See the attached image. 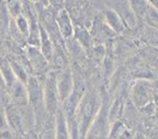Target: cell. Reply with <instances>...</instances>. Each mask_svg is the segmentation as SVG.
Segmentation results:
<instances>
[{
    "label": "cell",
    "instance_id": "obj_1",
    "mask_svg": "<svg viewBox=\"0 0 158 139\" xmlns=\"http://www.w3.org/2000/svg\"><path fill=\"white\" fill-rule=\"evenodd\" d=\"M99 113V99L96 94L91 91H84V95L80 99L78 109L74 115V122L77 125L80 139H85V136L92 125L94 120Z\"/></svg>",
    "mask_w": 158,
    "mask_h": 139
},
{
    "label": "cell",
    "instance_id": "obj_2",
    "mask_svg": "<svg viewBox=\"0 0 158 139\" xmlns=\"http://www.w3.org/2000/svg\"><path fill=\"white\" fill-rule=\"evenodd\" d=\"M43 91V104L47 114L50 116H55V114L60 109V97L56 86V71L49 70L44 77L42 84Z\"/></svg>",
    "mask_w": 158,
    "mask_h": 139
},
{
    "label": "cell",
    "instance_id": "obj_3",
    "mask_svg": "<svg viewBox=\"0 0 158 139\" xmlns=\"http://www.w3.org/2000/svg\"><path fill=\"white\" fill-rule=\"evenodd\" d=\"M153 97L155 88L153 84H151L148 80L139 79L133 84L131 89V99L135 107L143 109L144 107L152 103Z\"/></svg>",
    "mask_w": 158,
    "mask_h": 139
},
{
    "label": "cell",
    "instance_id": "obj_4",
    "mask_svg": "<svg viewBox=\"0 0 158 139\" xmlns=\"http://www.w3.org/2000/svg\"><path fill=\"white\" fill-rule=\"evenodd\" d=\"M56 86H58L60 102L67 99L72 94L73 88H74V77H73V73L69 67L56 71Z\"/></svg>",
    "mask_w": 158,
    "mask_h": 139
},
{
    "label": "cell",
    "instance_id": "obj_5",
    "mask_svg": "<svg viewBox=\"0 0 158 139\" xmlns=\"http://www.w3.org/2000/svg\"><path fill=\"white\" fill-rule=\"evenodd\" d=\"M24 57L29 61L34 76L44 74V73L47 74V72L49 71V62L43 58V55L41 54L39 48L28 46L27 49H25Z\"/></svg>",
    "mask_w": 158,
    "mask_h": 139
},
{
    "label": "cell",
    "instance_id": "obj_6",
    "mask_svg": "<svg viewBox=\"0 0 158 139\" xmlns=\"http://www.w3.org/2000/svg\"><path fill=\"white\" fill-rule=\"evenodd\" d=\"M55 23H56V28L59 31L60 36L64 41L69 40L73 36V22L69 16V11L65 7H61L56 15H55Z\"/></svg>",
    "mask_w": 158,
    "mask_h": 139
},
{
    "label": "cell",
    "instance_id": "obj_7",
    "mask_svg": "<svg viewBox=\"0 0 158 139\" xmlns=\"http://www.w3.org/2000/svg\"><path fill=\"white\" fill-rule=\"evenodd\" d=\"M7 95L11 104H15L17 107H27L29 104L27 85L18 80L7 89Z\"/></svg>",
    "mask_w": 158,
    "mask_h": 139
},
{
    "label": "cell",
    "instance_id": "obj_8",
    "mask_svg": "<svg viewBox=\"0 0 158 139\" xmlns=\"http://www.w3.org/2000/svg\"><path fill=\"white\" fill-rule=\"evenodd\" d=\"M114 5L115 7H110V9H113L118 13V17L123 22L125 27L131 28V29L135 28L138 24V19L129 6V1H116L114 2Z\"/></svg>",
    "mask_w": 158,
    "mask_h": 139
},
{
    "label": "cell",
    "instance_id": "obj_9",
    "mask_svg": "<svg viewBox=\"0 0 158 139\" xmlns=\"http://www.w3.org/2000/svg\"><path fill=\"white\" fill-rule=\"evenodd\" d=\"M4 109H5V115H6L9 127L16 132H23L24 124H23V116H22V112H20L19 107L9 103Z\"/></svg>",
    "mask_w": 158,
    "mask_h": 139
},
{
    "label": "cell",
    "instance_id": "obj_10",
    "mask_svg": "<svg viewBox=\"0 0 158 139\" xmlns=\"http://www.w3.org/2000/svg\"><path fill=\"white\" fill-rule=\"evenodd\" d=\"M54 136L55 139H71L69 124L60 109L54 116Z\"/></svg>",
    "mask_w": 158,
    "mask_h": 139
},
{
    "label": "cell",
    "instance_id": "obj_11",
    "mask_svg": "<svg viewBox=\"0 0 158 139\" xmlns=\"http://www.w3.org/2000/svg\"><path fill=\"white\" fill-rule=\"evenodd\" d=\"M101 16L103 17V19L107 23V25L110 28V30H111L115 35H120V34H122V32L126 30V27H125L123 22L121 20V18L118 17V15L113 10V9H107V10H104Z\"/></svg>",
    "mask_w": 158,
    "mask_h": 139
},
{
    "label": "cell",
    "instance_id": "obj_12",
    "mask_svg": "<svg viewBox=\"0 0 158 139\" xmlns=\"http://www.w3.org/2000/svg\"><path fill=\"white\" fill-rule=\"evenodd\" d=\"M72 37L84 49V52H88L94 46V39L91 37L90 31L80 24L73 27V36Z\"/></svg>",
    "mask_w": 158,
    "mask_h": 139
},
{
    "label": "cell",
    "instance_id": "obj_13",
    "mask_svg": "<svg viewBox=\"0 0 158 139\" xmlns=\"http://www.w3.org/2000/svg\"><path fill=\"white\" fill-rule=\"evenodd\" d=\"M90 35L91 37H98V39H110V37H114L115 34L110 30L107 23L104 22L102 16L96 17L94 23H92V28L90 31Z\"/></svg>",
    "mask_w": 158,
    "mask_h": 139
},
{
    "label": "cell",
    "instance_id": "obj_14",
    "mask_svg": "<svg viewBox=\"0 0 158 139\" xmlns=\"http://www.w3.org/2000/svg\"><path fill=\"white\" fill-rule=\"evenodd\" d=\"M39 30H40V47L39 49L41 54L43 55V58L47 60L48 62H52L53 59V53H54V44L53 41L50 40L48 34L44 31V29L39 24Z\"/></svg>",
    "mask_w": 158,
    "mask_h": 139
},
{
    "label": "cell",
    "instance_id": "obj_15",
    "mask_svg": "<svg viewBox=\"0 0 158 139\" xmlns=\"http://www.w3.org/2000/svg\"><path fill=\"white\" fill-rule=\"evenodd\" d=\"M0 72H1L4 83L6 85V89H9L10 86H12L17 82L16 76H15V73L12 71V67H11L10 65V61L7 60L6 57L0 58Z\"/></svg>",
    "mask_w": 158,
    "mask_h": 139
},
{
    "label": "cell",
    "instance_id": "obj_16",
    "mask_svg": "<svg viewBox=\"0 0 158 139\" xmlns=\"http://www.w3.org/2000/svg\"><path fill=\"white\" fill-rule=\"evenodd\" d=\"M11 22L12 18L6 7V1H0V39L7 36Z\"/></svg>",
    "mask_w": 158,
    "mask_h": 139
},
{
    "label": "cell",
    "instance_id": "obj_17",
    "mask_svg": "<svg viewBox=\"0 0 158 139\" xmlns=\"http://www.w3.org/2000/svg\"><path fill=\"white\" fill-rule=\"evenodd\" d=\"M13 24H15L16 29L20 32V35H23L25 37V40H27V37H28V35L30 32V24L28 19L25 18V16L22 13L20 16H18L17 18L13 19Z\"/></svg>",
    "mask_w": 158,
    "mask_h": 139
},
{
    "label": "cell",
    "instance_id": "obj_18",
    "mask_svg": "<svg viewBox=\"0 0 158 139\" xmlns=\"http://www.w3.org/2000/svg\"><path fill=\"white\" fill-rule=\"evenodd\" d=\"M129 6L132 11L134 12L137 19L138 18H144L145 13L148 9V1H143V0H135V1H129Z\"/></svg>",
    "mask_w": 158,
    "mask_h": 139
},
{
    "label": "cell",
    "instance_id": "obj_19",
    "mask_svg": "<svg viewBox=\"0 0 158 139\" xmlns=\"http://www.w3.org/2000/svg\"><path fill=\"white\" fill-rule=\"evenodd\" d=\"M40 139H55V136H54V116L48 115L43 127L41 129Z\"/></svg>",
    "mask_w": 158,
    "mask_h": 139
},
{
    "label": "cell",
    "instance_id": "obj_20",
    "mask_svg": "<svg viewBox=\"0 0 158 139\" xmlns=\"http://www.w3.org/2000/svg\"><path fill=\"white\" fill-rule=\"evenodd\" d=\"M6 7L11 18L15 19L23 13V1H6Z\"/></svg>",
    "mask_w": 158,
    "mask_h": 139
},
{
    "label": "cell",
    "instance_id": "obj_21",
    "mask_svg": "<svg viewBox=\"0 0 158 139\" xmlns=\"http://www.w3.org/2000/svg\"><path fill=\"white\" fill-rule=\"evenodd\" d=\"M144 19L146 20L148 25H151L153 28H157V9H153L148 5V9L145 13V16H144Z\"/></svg>",
    "mask_w": 158,
    "mask_h": 139
},
{
    "label": "cell",
    "instance_id": "obj_22",
    "mask_svg": "<svg viewBox=\"0 0 158 139\" xmlns=\"http://www.w3.org/2000/svg\"><path fill=\"white\" fill-rule=\"evenodd\" d=\"M9 124L6 120V115H5V109L2 107H0V133H6L9 132Z\"/></svg>",
    "mask_w": 158,
    "mask_h": 139
},
{
    "label": "cell",
    "instance_id": "obj_23",
    "mask_svg": "<svg viewBox=\"0 0 158 139\" xmlns=\"http://www.w3.org/2000/svg\"><path fill=\"white\" fill-rule=\"evenodd\" d=\"M9 103H10V99H9V95H7V90L0 89V107L5 108Z\"/></svg>",
    "mask_w": 158,
    "mask_h": 139
},
{
    "label": "cell",
    "instance_id": "obj_24",
    "mask_svg": "<svg viewBox=\"0 0 158 139\" xmlns=\"http://www.w3.org/2000/svg\"><path fill=\"white\" fill-rule=\"evenodd\" d=\"M0 89L2 90H7L6 89V85L4 83V79H2V76H1V72H0Z\"/></svg>",
    "mask_w": 158,
    "mask_h": 139
}]
</instances>
